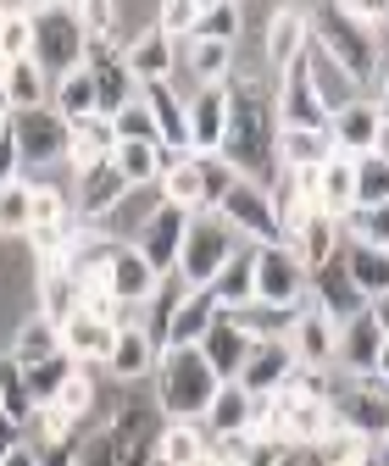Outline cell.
Listing matches in <instances>:
<instances>
[{
	"label": "cell",
	"mask_w": 389,
	"mask_h": 466,
	"mask_svg": "<svg viewBox=\"0 0 389 466\" xmlns=\"http://www.w3.org/2000/svg\"><path fill=\"white\" fill-rule=\"evenodd\" d=\"M234 111H229V139H222V161L240 178L272 189L278 178V100H272V78H234Z\"/></svg>",
	"instance_id": "6da1fadb"
},
{
	"label": "cell",
	"mask_w": 389,
	"mask_h": 466,
	"mask_svg": "<svg viewBox=\"0 0 389 466\" xmlns=\"http://www.w3.org/2000/svg\"><path fill=\"white\" fill-rule=\"evenodd\" d=\"M217 394V372L206 367L200 350H161V367L150 378V400L161 422H200Z\"/></svg>",
	"instance_id": "7a4b0ae2"
},
{
	"label": "cell",
	"mask_w": 389,
	"mask_h": 466,
	"mask_svg": "<svg viewBox=\"0 0 389 466\" xmlns=\"http://www.w3.org/2000/svg\"><path fill=\"white\" fill-rule=\"evenodd\" d=\"M240 250H251V245H245L217 211H195V217H189V233H184V250H179V278H184L189 289H211L217 272L229 267Z\"/></svg>",
	"instance_id": "3957f363"
},
{
	"label": "cell",
	"mask_w": 389,
	"mask_h": 466,
	"mask_svg": "<svg viewBox=\"0 0 389 466\" xmlns=\"http://www.w3.org/2000/svg\"><path fill=\"white\" fill-rule=\"evenodd\" d=\"M312 39H322L333 56H340V62L362 78V89H373V84H378L384 62H378L373 28H367V23H356L345 6H312Z\"/></svg>",
	"instance_id": "277c9868"
},
{
	"label": "cell",
	"mask_w": 389,
	"mask_h": 466,
	"mask_svg": "<svg viewBox=\"0 0 389 466\" xmlns=\"http://www.w3.org/2000/svg\"><path fill=\"white\" fill-rule=\"evenodd\" d=\"M84 39L89 34H84L73 6H45V0H34V62L50 78L84 67Z\"/></svg>",
	"instance_id": "5b68a950"
},
{
	"label": "cell",
	"mask_w": 389,
	"mask_h": 466,
	"mask_svg": "<svg viewBox=\"0 0 389 466\" xmlns=\"http://www.w3.org/2000/svg\"><path fill=\"white\" fill-rule=\"evenodd\" d=\"M67 134H73V128H67L50 106H39V111H17V116H12V139H17L23 172L67 167Z\"/></svg>",
	"instance_id": "8992f818"
},
{
	"label": "cell",
	"mask_w": 389,
	"mask_h": 466,
	"mask_svg": "<svg viewBox=\"0 0 389 466\" xmlns=\"http://www.w3.org/2000/svg\"><path fill=\"white\" fill-rule=\"evenodd\" d=\"M256 45L267 56L272 78L290 73L301 56H306V45H312V6H267L261 12V28H256Z\"/></svg>",
	"instance_id": "52a82bcc"
},
{
	"label": "cell",
	"mask_w": 389,
	"mask_h": 466,
	"mask_svg": "<svg viewBox=\"0 0 389 466\" xmlns=\"http://www.w3.org/2000/svg\"><path fill=\"white\" fill-rule=\"evenodd\" d=\"M312 272L290 245H261L256 250V300L267 306H306Z\"/></svg>",
	"instance_id": "ba28073f"
},
{
	"label": "cell",
	"mask_w": 389,
	"mask_h": 466,
	"mask_svg": "<svg viewBox=\"0 0 389 466\" xmlns=\"http://www.w3.org/2000/svg\"><path fill=\"white\" fill-rule=\"evenodd\" d=\"M217 217L229 222L240 239L251 245V250H261V245H278L284 233H278V217H272V195L261 189V184H251V178H240L234 189H229V200L217 206Z\"/></svg>",
	"instance_id": "9c48e42d"
},
{
	"label": "cell",
	"mask_w": 389,
	"mask_h": 466,
	"mask_svg": "<svg viewBox=\"0 0 389 466\" xmlns=\"http://www.w3.org/2000/svg\"><path fill=\"white\" fill-rule=\"evenodd\" d=\"M301 67H306V78H312V89H317V100H322V111L328 116H340L345 106H356L367 89H362V78L340 62V56H333L322 39H312L306 45V56H301Z\"/></svg>",
	"instance_id": "30bf717a"
},
{
	"label": "cell",
	"mask_w": 389,
	"mask_h": 466,
	"mask_svg": "<svg viewBox=\"0 0 389 466\" xmlns=\"http://www.w3.org/2000/svg\"><path fill=\"white\" fill-rule=\"evenodd\" d=\"M229 111H234V89L211 84V89H189L184 116H189V150L195 156H217L229 139Z\"/></svg>",
	"instance_id": "8fae6325"
},
{
	"label": "cell",
	"mask_w": 389,
	"mask_h": 466,
	"mask_svg": "<svg viewBox=\"0 0 389 466\" xmlns=\"http://www.w3.org/2000/svg\"><path fill=\"white\" fill-rule=\"evenodd\" d=\"M384 328H378V311L367 306L362 317L340 322V344H333V372H345V378H373L378 356H384Z\"/></svg>",
	"instance_id": "7c38bea8"
},
{
	"label": "cell",
	"mask_w": 389,
	"mask_h": 466,
	"mask_svg": "<svg viewBox=\"0 0 389 466\" xmlns=\"http://www.w3.org/2000/svg\"><path fill=\"white\" fill-rule=\"evenodd\" d=\"M156 367H161V344H156L139 322H128V328H118V339H111V356H106L100 372H106L111 383L134 389V383L156 378Z\"/></svg>",
	"instance_id": "4fadbf2b"
},
{
	"label": "cell",
	"mask_w": 389,
	"mask_h": 466,
	"mask_svg": "<svg viewBox=\"0 0 389 466\" xmlns=\"http://www.w3.org/2000/svg\"><path fill=\"white\" fill-rule=\"evenodd\" d=\"M306 306H312V311H322L328 322H351V317H362V311H367L362 289L351 283V272H345V261H340V256H333L328 267H317V272H312Z\"/></svg>",
	"instance_id": "5bb4252c"
},
{
	"label": "cell",
	"mask_w": 389,
	"mask_h": 466,
	"mask_svg": "<svg viewBox=\"0 0 389 466\" xmlns=\"http://www.w3.org/2000/svg\"><path fill=\"white\" fill-rule=\"evenodd\" d=\"M295 356H290V344L284 339H267V344H251V356H245V367H240V389L251 394V400H267V394H278V389H290L295 383Z\"/></svg>",
	"instance_id": "9a60e30c"
},
{
	"label": "cell",
	"mask_w": 389,
	"mask_h": 466,
	"mask_svg": "<svg viewBox=\"0 0 389 466\" xmlns=\"http://www.w3.org/2000/svg\"><path fill=\"white\" fill-rule=\"evenodd\" d=\"M284 344H290V356H295L301 372H333V344H340V322H328L322 311L301 306V317H295V328H290Z\"/></svg>",
	"instance_id": "2e32d148"
},
{
	"label": "cell",
	"mask_w": 389,
	"mask_h": 466,
	"mask_svg": "<svg viewBox=\"0 0 389 466\" xmlns=\"http://www.w3.org/2000/svg\"><path fill=\"white\" fill-rule=\"evenodd\" d=\"M272 100H278V128H328V111H322L301 62L272 78Z\"/></svg>",
	"instance_id": "e0dca14e"
},
{
	"label": "cell",
	"mask_w": 389,
	"mask_h": 466,
	"mask_svg": "<svg viewBox=\"0 0 389 466\" xmlns=\"http://www.w3.org/2000/svg\"><path fill=\"white\" fill-rule=\"evenodd\" d=\"M34 311L50 317L56 328L73 322L84 311V283L62 267V261H50V267H34Z\"/></svg>",
	"instance_id": "ac0fdd59"
},
{
	"label": "cell",
	"mask_w": 389,
	"mask_h": 466,
	"mask_svg": "<svg viewBox=\"0 0 389 466\" xmlns=\"http://www.w3.org/2000/svg\"><path fill=\"white\" fill-rule=\"evenodd\" d=\"M378 128H384V111H378V100H373V95H362V100H356V106H345L340 116H328L333 150H340V156H351V161L373 156V145H378Z\"/></svg>",
	"instance_id": "d6986e66"
},
{
	"label": "cell",
	"mask_w": 389,
	"mask_h": 466,
	"mask_svg": "<svg viewBox=\"0 0 389 466\" xmlns=\"http://www.w3.org/2000/svg\"><path fill=\"white\" fill-rule=\"evenodd\" d=\"M106 283H111V300H118V306L145 311V300L156 295L161 272H156V267H150L134 245H118V256H111V267H106Z\"/></svg>",
	"instance_id": "ffe728a7"
},
{
	"label": "cell",
	"mask_w": 389,
	"mask_h": 466,
	"mask_svg": "<svg viewBox=\"0 0 389 466\" xmlns=\"http://www.w3.org/2000/svg\"><path fill=\"white\" fill-rule=\"evenodd\" d=\"M184 233H189V211L179 206H161L150 217V228L134 239V250L156 267V272H179V250H184Z\"/></svg>",
	"instance_id": "44dd1931"
},
{
	"label": "cell",
	"mask_w": 389,
	"mask_h": 466,
	"mask_svg": "<svg viewBox=\"0 0 389 466\" xmlns=\"http://www.w3.org/2000/svg\"><path fill=\"white\" fill-rule=\"evenodd\" d=\"M161 200L179 211H206V184H200V156L195 150H167L161 145Z\"/></svg>",
	"instance_id": "7402d4cb"
},
{
	"label": "cell",
	"mask_w": 389,
	"mask_h": 466,
	"mask_svg": "<svg viewBox=\"0 0 389 466\" xmlns=\"http://www.w3.org/2000/svg\"><path fill=\"white\" fill-rule=\"evenodd\" d=\"M123 195H128V184H123V172L111 167V161H100V167H89V172L73 178V211L84 222H106V211L118 206Z\"/></svg>",
	"instance_id": "603a6c76"
},
{
	"label": "cell",
	"mask_w": 389,
	"mask_h": 466,
	"mask_svg": "<svg viewBox=\"0 0 389 466\" xmlns=\"http://www.w3.org/2000/svg\"><path fill=\"white\" fill-rule=\"evenodd\" d=\"M200 356H206V367L217 372V383H240V367H245V356H251V339L234 328L229 311H222V317L211 322V333L200 339Z\"/></svg>",
	"instance_id": "cb8c5ba5"
},
{
	"label": "cell",
	"mask_w": 389,
	"mask_h": 466,
	"mask_svg": "<svg viewBox=\"0 0 389 466\" xmlns=\"http://www.w3.org/2000/svg\"><path fill=\"white\" fill-rule=\"evenodd\" d=\"M73 134H67V172L78 178V172H89V167H100V161H111V150H118V128H111V116H84V123H67Z\"/></svg>",
	"instance_id": "d4e9b609"
},
{
	"label": "cell",
	"mask_w": 389,
	"mask_h": 466,
	"mask_svg": "<svg viewBox=\"0 0 389 466\" xmlns=\"http://www.w3.org/2000/svg\"><path fill=\"white\" fill-rule=\"evenodd\" d=\"M333 156V134L328 128H278V172H317Z\"/></svg>",
	"instance_id": "484cf974"
},
{
	"label": "cell",
	"mask_w": 389,
	"mask_h": 466,
	"mask_svg": "<svg viewBox=\"0 0 389 466\" xmlns=\"http://www.w3.org/2000/svg\"><path fill=\"white\" fill-rule=\"evenodd\" d=\"M200 422H206L211 439H240V433L256 428V400L240 383H217V394H211V405H206Z\"/></svg>",
	"instance_id": "4316f807"
},
{
	"label": "cell",
	"mask_w": 389,
	"mask_h": 466,
	"mask_svg": "<svg viewBox=\"0 0 389 466\" xmlns=\"http://www.w3.org/2000/svg\"><path fill=\"white\" fill-rule=\"evenodd\" d=\"M123 67L134 73V84H161V78H179V45L167 34H139L128 50H123Z\"/></svg>",
	"instance_id": "83f0119b"
},
{
	"label": "cell",
	"mask_w": 389,
	"mask_h": 466,
	"mask_svg": "<svg viewBox=\"0 0 389 466\" xmlns=\"http://www.w3.org/2000/svg\"><path fill=\"white\" fill-rule=\"evenodd\" d=\"M317 211L333 222L356 217V161L351 156H333L328 167H317Z\"/></svg>",
	"instance_id": "f1b7e54d"
},
{
	"label": "cell",
	"mask_w": 389,
	"mask_h": 466,
	"mask_svg": "<svg viewBox=\"0 0 389 466\" xmlns=\"http://www.w3.org/2000/svg\"><path fill=\"white\" fill-rule=\"evenodd\" d=\"M340 261H345V272H351V283L362 289V300H367V306L389 300V250L362 245V239H345Z\"/></svg>",
	"instance_id": "f546056e"
},
{
	"label": "cell",
	"mask_w": 389,
	"mask_h": 466,
	"mask_svg": "<svg viewBox=\"0 0 389 466\" xmlns=\"http://www.w3.org/2000/svg\"><path fill=\"white\" fill-rule=\"evenodd\" d=\"M111 339H118V328L100 322V317H89V311H78L73 322H62V350H67L78 367H106Z\"/></svg>",
	"instance_id": "4dcf8cb0"
},
{
	"label": "cell",
	"mask_w": 389,
	"mask_h": 466,
	"mask_svg": "<svg viewBox=\"0 0 389 466\" xmlns=\"http://www.w3.org/2000/svg\"><path fill=\"white\" fill-rule=\"evenodd\" d=\"M6 356H12L17 367H39V361H50V356H62V328H56L50 317H39V311H28V317L12 328Z\"/></svg>",
	"instance_id": "1f68e13d"
},
{
	"label": "cell",
	"mask_w": 389,
	"mask_h": 466,
	"mask_svg": "<svg viewBox=\"0 0 389 466\" xmlns=\"http://www.w3.org/2000/svg\"><path fill=\"white\" fill-rule=\"evenodd\" d=\"M206 450H211L206 422H161L156 466H206Z\"/></svg>",
	"instance_id": "d6a6232c"
},
{
	"label": "cell",
	"mask_w": 389,
	"mask_h": 466,
	"mask_svg": "<svg viewBox=\"0 0 389 466\" xmlns=\"http://www.w3.org/2000/svg\"><path fill=\"white\" fill-rule=\"evenodd\" d=\"M217 317H222L217 295H211V289H195V295L179 306L173 328H167V350H200V339L211 333V322H217Z\"/></svg>",
	"instance_id": "836d02e7"
},
{
	"label": "cell",
	"mask_w": 389,
	"mask_h": 466,
	"mask_svg": "<svg viewBox=\"0 0 389 466\" xmlns=\"http://www.w3.org/2000/svg\"><path fill=\"white\" fill-rule=\"evenodd\" d=\"M195 295V289L179 278V272H161V283H156V295L145 300V311H139V328L167 350V328H173V317H179V306Z\"/></svg>",
	"instance_id": "e575fe53"
},
{
	"label": "cell",
	"mask_w": 389,
	"mask_h": 466,
	"mask_svg": "<svg viewBox=\"0 0 389 466\" xmlns=\"http://www.w3.org/2000/svg\"><path fill=\"white\" fill-rule=\"evenodd\" d=\"M306 461H312V466H373V439L340 422V428H328V433L306 450Z\"/></svg>",
	"instance_id": "d590c367"
},
{
	"label": "cell",
	"mask_w": 389,
	"mask_h": 466,
	"mask_svg": "<svg viewBox=\"0 0 389 466\" xmlns=\"http://www.w3.org/2000/svg\"><path fill=\"white\" fill-rule=\"evenodd\" d=\"M50 111L62 116V123H84V116H95V111H100V100H95V73H89V67L62 73V78L50 84Z\"/></svg>",
	"instance_id": "8d00e7d4"
},
{
	"label": "cell",
	"mask_w": 389,
	"mask_h": 466,
	"mask_svg": "<svg viewBox=\"0 0 389 466\" xmlns=\"http://www.w3.org/2000/svg\"><path fill=\"white\" fill-rule=\"evenodd\" d=\"M229 317H234V328H240L251 344H267V339H290L301 306H267V300H251V306L229 311Z\"/></svg>",
	"instance_id": "74e56055"
},
{
	"label": "cell",
	"mask_w": 389,
	"mask_h": 466,
	"mask_svg": "<svg viewBox=\"0 0 389 466\" xmlns=\"http://www.w3.org/2000/svg\"><path fill=\"white\" fill-rule=\"evenodd\" d=\"M189 39H206V45H240L245 39V6L234 0H206L195 12V34Z\"/></svg>",
	"instance_id": "f35d334b"
},
{
	"label": "cell",
	"mask_w": 389,
	"mask_h": 466,
	"mask_svg": "<svg viewBox=\"0 0 389 466\" xmlns=\"http://www.w3.org/2000/svg\"><path fill=\"white\" fill-rule=\"evenodd\" d=\"M34 411H39V400H34L28 378H23V367H17L12 356H0V417L23 433V428L34 422Z\"/></svg>",
	"instance_id": "ab89813d"
},
{
	"label": "cell",
	"mask_w": 389,
	"mask_h": 466,
	"mask_svg": "<svg viewBox=\"0 0 389 466\" xmlns=\"http://www.w3.org/2000/svg\"><path fill=\"white\" fill-rule=\"evenodd\" d=\"M211 295H217V306H222V311L251 306V300H256V250H240L229 267H222V272H217V283H211Z\"/></svg>",
	"instance_id": "60d3db41"
},
{
	"label": "cell",
	"mask_w": 389,
	"mask_h": 466,
	"mask_svg": "<svg viewBox=\"0 0 389 466\" xmlns=\"http://www.w3.org/2000/svg\"><path fill=\"white\" fill-rule=\"evenodd\" d=\"M111 167L123 172L128 189H145V184H161V145H139V139H118L111 150Z\"/></svg>",
	"instance_id": "b9f144b4"
},
{
	"label": "cell",
	"mask_w": 389,
	"mask_h": 466,
	"mask_svg": "<svg viewBox=\"0 0 389 466\" xmlns=\"http://www.w3.org/2000/svg\"><path fill=\"white\" fill-rule=\"evenodd\" d=\"M50 73L34 62V56H23V62H12V78H6V95H12V106L17 111H39V106H50Z\"/></svg>",
	"instance_id": "7bdbcfd3"
},
{
	"label": "cell",
	"mask_w": 389,
	"mask_h": 466,
	"mask_svg": "<svg viewBox=\"0 0 389 466\" xmlns=\"http://www.w3.org/2000/svg\"><path fill=\"white\" fill-rule=\"evenodd\" d=\"M134 95H139V84H134V73H128L123 62H111V67H100V73H95V100H100V116H118Z\"/></svg>",
	"instance_id": "ee69618b"
},
{
	"label": "cell",
	"mask_w": 389,
	"mask_h": 466,
	"mask_svg": "<svg viewBox=\"0 0 389 466\" xmlns=\"http://www.w3.org/2000/svg\"><path fill=\"white\" fill-rule=\"evenodd\" d=\"M73 372H78V361L67 356V350H62V356H50V361H39V367H23V378H28V389H34L39 405H50L56 394H62Z\"/></svg>",
	"instance_id": "f6af8a7d"
},
{
	"label": "cell",
	"mask_w": 389,
	"mask_h": 466,
	"mask_svg": "<svg viewBox=\"0 0 389 466\" xmlns=\"http://www.w3.org/2000/svg\"><path fill=\"white\" fill-rule=\"evenodd\" d=\"M378 206H389V161L362 156L356 161V211H378Z\"/></svg>",
	"instance_id": "bcb514c9"
},
{
	"label": "cell",
	"mask_w": 389,
	"mask_h": 466,
	"mask_svg": "<svg viewBox=\"0 0 389 466\" xmlns=\"http://www.w3.org/2000/svg\"><path fill=\"white\" fill-rule=\"evenodd\" d=\"M0 50L12 62L34 56V6H0Z\"/></svg>",
	"instance_id": "7dc6e473"
},
{
	"label": "cell",
	"mask_w": 389,
	"mask_h": 466,
	"mask_svg": "<svg viewBox=\"0 0 389 466\" xmlns=\"http://www.w3.org/2000/svg\"><path fill=\"white\" fill-rule=\"evenodd\" d=\"M28 217H34V184L28 178H12L0 189V233H28Z\"/></svg>",
	"instance_id": "c3c4849f"
},
{
	"label": "cell",
	"mask_w": 389,
	"mask_h": 466,
	"mask_svg": "<svg viewBox=\"0 0 389 466\" xmlns=\"http://www.w3.org/2000/svg\"><path fill=\"white\" fill-rule=\"evenodd\" d=\"M111 128H118V139H139V145H161V134H156V116H150V106L134 95L118 116H111Z\"/></svg>",
	"instance_id": "681fc988"
},
{
	"label": "cell",
	"mask_w": 389,
	"mask_h": 466,
	"mask_svg": "<svg viewBox=\"0 0 389 466\" xmlns=\"http://www.w3.org/2000/svg\"><path fill=\"white\" fill-rule=\"evenodd\" d=\"M195 0H161V6H156V34H167V39H173V45H184L189 34H195Z\"/></svg>",
	"instance_id": "f907efd6"
},
{
	"label": "cell",
	"mask_w": 389,
	"mask_h": 466,
	"mask_svg": "<svg viewBox=\"0 0 389 466\" xmlns=\"http://www.w3.org/2000/svg\"><path fill=\"white\" fill-rule=\"evenodd\" d=\"M200 184H206V211H217L222 200H229V189L240 184V172L222 156H200Z\"/></svg>",
	"instance_id": "816d5d0a"
},
{
	"label": "cell",
	"mask_w": 389,
	"mask_h": 466,
	"mask_svg": "<svg viewBox=\"0 0 389 466\" xmlns=\"http://www.w3.org/2000/svg\"><path fill=\"white\" fill-rule=\"evenodd\" d=\"M345 239H362V245L389 250V206H378V211H356V217L345 222Z\"/></svg>",
	"instance_id": "f5cc1de1"
},
{
	"label": "cell",
	"mask_w": 389,
	"mask_h": 466,
	"mask_svg": "<svg viewBox=\"0 0 389 466\" xmlns=\"http://www.w3.org/2000/svg\"><path fill=\"white\" fill-rule=\"evenodd\" d=\"M0 466H39V450H34V444H23V439H17V444H12V450H6V455H0Z\"/></svg>",
	"instance_id": "db71d44e"
},
{
	"label": "cell",
	"mask_w": 389,
	"mask_h": 466,
	"mask_svg": "<svg viewBox=\"0 0 389 466\" xmlns=\"http://www.w3.org/2000/svg\"><path fill=\"white\" fill-rule=\"evenodd\" d=\"M39 466H78V450H39Z\"/></svg>",
	"instance_id": "11a10c76"
},
{
	"label": "cell",
	"mask_w": 389,
	"mask_h": 466,
	"mask_svg": "<svg viewBox=\"0 0 389 466\" xmlns=\"http://www.w3.org/2000/svg\"><path fill=\"white\" fill-rule=\"evenodd\" d=\"M17 439H23V433H17V428H12V422H6V417H0V455H6V450H12V444H17Z\"/></svg>",
	"instance_id": "9f6ffc18"
},
{
	"label": "cell",
	"mask_w": 389,
	"mask_h": 466,
	"mask_svg": "<svg viewBox=\"0 0 389 466\" xmlns=\"http://www.w3.org/2000/svg\"><path fill=\"white\" fill-rule=\"evenodd\" d=\"M373 466H389V433L373 439Z\"/></svg>",
	"instance_id": "6f0895ef"
},
{
	"label": "cell",
	"mask_w": 389,
	"mask_h": 466,
	"mask_svg": "<svg viewBox=\"0 0 389 466\" xmlns=\"http://www.w3.org/2000/svg\"><path fill=\"white\" fill-rule=\"evenodd\" d=\"M12 116H17V106H12V95L0 89V128H12Z\"/></svg>",
	"instance_id": "680465c9"
},
{
	"label": "cell",
	"mask_w": 389,
	"mask_h": 466,
	"mask_svg": "<svg viewBox=\"0 0 389 466\" xmlns=\"http://www.w3.org/2000/svg\"><path fill=\"white\" fill-rule=\"evenodd\" d=\"M373 378H378V383L389 389V344H384V356H378V367H373Z\"/></svg>",
	"instance_id": "91938a15"
},
{
	"label": "cell",
	"mask_w": 389,
	"mask_h": 466,
	"mask_svg": "<svg viewBox=\"0 0 389 466\" xmlns=\"http://www.w3.org/2000/svg\"><path fill=\"white\" fill-rule=\"evenodd\" d=\"M373 156H384V161H389V123L378 128V145H373Z\"/></svg>",
	"instance_id": "94428289"
},
{
	"label": "cell",
	"mask_w": 389,
	"mask_h": 466,
	"mask_svg": "<svg viewBox=\"0 0 389 466\" xmlns=\"http://www.w3.org/2000/svg\"><path fill=\"white\" fill-rule=\"evenodd\" d=\"M272 466H306V455H301V450H290V455H278Z\"/></svg>",
	"instance_id": "6125c7cd"
},
{
	"label": "cell",
	"mask_w": 389,
	"mask_h": 466,
	"mask_svg": "<svg viewBox=\"0 0 389 466\" xmlns=\"http://www.w3.org/2000/svg\"><path fill=\"white\" fill-rule=\"evenodd\" d=\"M373 311H378V328H384V339H389V300H378Z\"/></svg>",
	"instance_id": "be15d7a7"
},
{
	"label": "cell",
	"mask_w": 389,
	"mask_h": 466,
	"mask_svg": "<svg viewBox=\"0 0 389 466\" xmlns=\"http://www.w3.org/2000/svg\"><path fill=\"white\" fill-rule=\"evenodd\" d=\"M6 78H12V56L0 50V89H6Z\"/></svg>",
	"instance_id": "e7e4bbea"
},
{
	"label": "cell",
	"mask_w": 389,
	"mask_h": 466,
	"mask_svg": "<svg viewBox=\"0 0 389 466\" xmlns=\"http://www.w3.org/2000/svg\"><path fill=\"white\" fill-rule=\"evenodd\" d=\"M0 239H6V233H0Z\"/></svg>",
	"instance_id": "03108f58"
}]
</instances>
